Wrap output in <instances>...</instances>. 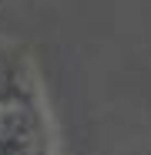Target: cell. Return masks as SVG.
Here are the masks:
<instances>
[{
  "label": "cell",
  "instance_id": "1",
  "mask_svg": "<svg viewBox=\"0 0 151 155\" xmlns=\"http://www.w3.org/2000/svg\"><path fill=\"white\" fill-rule=\"evenodd\" d=\"M0 155H61L44 68L14 34H0Z\"/></svg>",
  "mask_w": 151,
  "mask_h": 155
}]
</instances>
